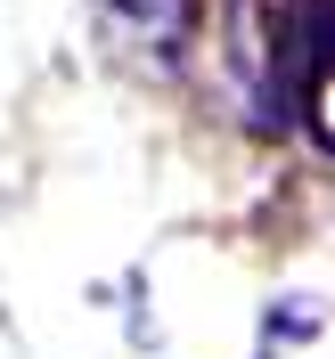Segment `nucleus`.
I'll return each mask as SVG.
<instances>
[{
	"label": "nucleus",
	"instance_id": "f03ea898",
	"mask_svg": "<svg viewBox=\"0 0 335 359\" xmlns=\"http://www.w3.org/2000/svg\"><path fill=\"white\" fill-rule=\"evenodd\" d=\"M131 25H147V33H180L188 25V0H114Z\"/></svg>",
	"mask_w": 335,
	"mask_h": 359
},
{
	"label": "nucleus",
	"instance_id": "f257e3e1",
	"mask_svg": "<svg viewBox=\"0 0 335 359\" xmlns=\"http://www.w3.org/2000/svg\"><path fill=\"white\" fill-rule=\"evenodd\" d=\"M319 327H327V302H319V294H303V302H278V311H270V359L287 351V343H319Z\"/></svg>",
	"mask_w": 335,
	"mask_h": 359
}]
</instances>
